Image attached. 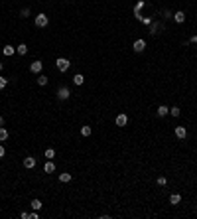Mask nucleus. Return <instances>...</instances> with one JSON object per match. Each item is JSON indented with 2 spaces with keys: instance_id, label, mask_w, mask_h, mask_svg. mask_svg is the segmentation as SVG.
Masks as SVG:
<instances>
[{
  "instance_id": "5701e85b",
  "label": "nucleus",
  "mask_w": 197,
  "mask_h": 219,
  "mask_svg": "<svg viewBox=\"0 0 197 219\" xmlns=\"http://www.w3.org/2000/svg\"><path fill=\"white\" fill-rule=\"evenodd\" d=\"M45 158H49V160L55 158V150H53V148H47V150H45Z\"/></svg>"
},
{
  "instance_id": "7c9ffc66",
  "label": "nucleus",
  "mask_w": 197,
  "mask_h": 219,
  "mask_svg": "<svg viewBox=\"0 0 197 219\" xmlns=\"http://www.w3.org/2000/svg\"><path fill=\"white\" fill-rule=\"evenodd\" d=\"M0 126H4V117H0Z\"/></svg>"
},
{
  "instance_id": "2f4dec72",
  "label": "nucleus",
  "mask_w": 197,
  "mask_h": 219,
  "mask_svg": "<svg viewBox=\"0 0 197 219\" xmlns=\"http://www.w3.org/2000/svg\"><path fill=\"white\" fill-rule=\"evenodd\" d=\"M0 69H2V61H0Z\"/></svg>"
},
{
  "instance_id": "c756f323",
  "label": "nucleus",
  "mask_w": 197,
  "mask_h": 219,
  "mask_svg": "<svg viewBox=\"0 0 197 219\" xmlns=\"http://www.w3.org/2000/svg\"><path fill=\"white\" fill-rule=\"evenodd\" d=\"M191 44H197V36H191Z\"/></svg>"
},
{
  "instance_id": "c85d7f7f",
  "label": "nucleus",
  "mask_w": 197,
  "mask_h": 219,
  "mask_svg": "<svg viewBox=\"0 0 197 219\" xmlns=\"http://www.w3.org/2000/svg\"><path fill=\"white\" fill-rule=\"evenodd\" d=\"M0 158H4V146L0 144Z\"/></svg>"
},
{
  "instance_id": "412c9836",
  "label": "nucleus",
  "mask_w": 197,
  "mask_h": 219,
  "mask_svg": "<svg viewBox=\"0 0 197 219\" xmlns=\"http://www.w3.org/2000/svg\"><path fill=\"white\" fill-rule=\"evenodd\" d=\"M30 14H32L30 8H22V10H20V18H28Z\"/></svg>"
},
{
  "instance_id": "6ab92c4d",
  "label": "nucleus",
  "mask_w": 197,
  "mask_h": 219,
  "mask_svg": "<svg viewBox=\"0 0 197 219\" xmlns=\"http://www.w3.org/2000/svg\"><path fill=\"white\" fill-rule=\"evenodd\" d=\"M59 182H63V184H67V182H71V174H59Z\"/></svg>"
},
{
  "instance_id": "b1692460",
  "label": "nucleus",
  "mask_w": 197,
  "mask_h": 219,
  "mask_svg": "<svg viewBox=\"0 0 197 219\" xmlns=\"http://www.w3.org/2000/svg\"><path fill=\"white\" fill-rule=\"evenodd\" d=\"M156 182H158V186H162V188H164V186H166V184H167V180L164 178V176H160V178H158V180H156Z\"/></svg>"
},
{
  "instance_id": "6e6552de",
  "label": "nucleus",
  "mask_w": 197,
  "mask_h": 219,
  "mask_svg": "<svg viewBox=\"0 0 197 219\" xmlns=\"http://www.w3.org/2000/svg\"><path fill=\"white\" fill-rule=\"evenodd\" d=\"M174 20H175V22H178V24H183V22H185V12L178 10V12H175V14H174Z\"/></svg>"
},
{
  "instance_id": "9d476101",
  "label": "nucleus",
  "mask_w": 197,
  "mask_h": 219,
  "mask_svg": "<svg viewBox=\"0 0 197 219\" xmlns=\"http://www.w3.org/2000/svg\"><path fill=\"white\" fill-rule=\"evenodd\" d=\"M174 132H175V136H178V138H185L187 136V130L183 128V126H175Z\"/></svg>"
},
{
  "instance_id": "393cba45",
  "label": "nucleus",
  "mask_w": 197,
  "mask_h": 219,
  "mask_svg": "<svg viewBox=\"0 0 197 219\" xmlns=\"http://www.w3.org/2000/svg\"><path fill=\"white\" fill-rule=\"evenodd\" d=\"M170 115H171V117H179V109H178V107H171V109H170Z\"/></svg>"
},
{
  "instance_id": "a878e982",
  "label": "nucleus",
  "mask_w": 197,
  "mask_h": 219,
  "mask_svg": "<svg viewBox=\"0 0 197 219\" xmlns=\"http://www.w3.org/2000/svg\"><path fill=\"white\" fill-rule=\"evenodd\" d=\"M6 85H8V79H4L2 75H0V89H4Z\"/></svg>"
},
{
  "instance_id": "1a4fd4ad",
  "label": "nucleus",
  "mask_w": 197,
  "mask_h": 219,
  "mask_svg": "<svg viewBox=\"0 0 197 219\" xmlns=\"http://www.w3.org/2000/svg\"><path fill=\"white\" fill-rule=\"evenodd\" d=\"M114 123H116V126H126V123H128V117H126V115H118Z\"/></svg>"
},
{
  "instance_id": "a211bd4d",
  "label": "nucleus",
  "mask_w": 197,
  "mask_h": 219,
  "mask_svg": "<svg viewBox=\"0 0 197 219\" xmlns=\"http://www.w3.org/2000/svg\"><path fill=\"white\" fill-rule=\"evenodd\" d=\"M91 126H81V136H91Z\"/></svg>"
},
{
  "instance_id": "f257e3e1",
  "label": "nucleus",
  "mask_w": 197,
  "mask_h": 219,
  "mask_svg": "<svg viewBox=\"0 0 197 219\" xmlns=\"http://www.w3.org/2000/svg\"><path fill=\"white\" fill-rule=\"evenodd\" d=\"M55 65H57V69H59L61 73H65V71H67V69H69V67H71V61L67 59V57H57Z\"/></svg>"
},
{
  "instance_id": "f8f14e48",
  "label": "nucleus",
  "mask_w": 197,
  "mask_h": 219,
  "mask_svg": "<svg viewBox=\"0 0 197 219\" xmlns=\"http://www.w3.org/2000/svg\"><path fill=\"white\" fill-rule=\"evenodd\" d=\"M156 113H158V117H166V115H170V109H167L166 105H160Z\"/></svg>"
},
{
  "instance_id": "f3484780",
  "label": "nucleus",
  "mask_w": 197,
  "mask_h": 219,
  "mask_svg": "<svg viewBox=\"0 0 197 219\" xmlns=\"http://www.w3.org/2000/svg\"><path fill=\"white\" fill-rule=\"evenodd\" d=\"M160 28H164V26H162L160 22H154L152 28H150V34H158V30H160Z\"/></svg>"
},
{
  "instance_id": "4468645a",
  "label": "nucleus",
  "mask_w": 197,
  "mask_h": 219,
  "mask_svg": "<svg viewBox=\"0 0 197 219\" xmlns=\"http://www.w3.org/2000/svg\"><path fill=\"white\" fill-rule=\"evenodd\" d=\"M8 136H10V134H8V130L4 128V126H0V142H6Z\"/></svg>"
},
{
  "instance_id": "bb28decb",
  "label": "nucleus",
  "mask_w": 197,
  "mask_h": 219,
  "mask_svg": "<svg viewBox=\"0 0 197 219\" xmlns=\"http://www.w3.org/2000/svg\"><path fill=\"white\" fill-rule=\"evenodd\" d=\"M37 217H40V215H37V211H36V209H33V211L30 213V219H37Z\"/></svg>"
},
{
  "instance_id": "f03ea898",
  "label": "nucleus",
  "mask_w": 197,
  "mask_h": 219,
  "mask_svg": "<svg viewBox=\"0 0 197 219\" xmlns=\"http://www.w3.org/2000/svg\"><path fill=\"white\" fill-rule=\"evenodd\" d=\"M71 97V91L67 89V87H59V89H57V99L59 101H67Z\"/></svg>"
},
{
  "instance_id": "9b49d317",
  "label": "nucleus",
  "mask_w": 197,
  "mask_h": 219,
  "mask_svg": "<svg viewBox=\"0 0 197 219\" xmlns=\"http://www.w3.org/2000/svg\"><path fill=\"white\" fill-rule=\"evenodd\" d=\"M170 203L171 205H179L181 203V196H179V193H171L170 196Z\"/></svg>"
},
{
  "instance_id": "423d86ee",
  "label": "nucleus",
  "mask_w": 197,
  "mask_h": 219,
  "mask_svg": "<svg viewBox=\"0 0 197 219\" xmlns=\"http://www.w3.org/2000/svg\"><path fill=\"white\" fill-rule=\"evenodd\" d=\"M24 168H28V170L36 168V158H33V156H28L26 160H24Z\"/></svg>"
},
{
  "instance_id": "ddd939ff",
  "label": "nucleus",
  "mask_w": 197,
  "mask_h": 219,
  "mask_svg": "<svg viewBox=\"0 0 197 219\" xmlns=\"http://www.w3.org/2000/svg\"><path fill=\"white\" fill-rule=\"evenodd\" d=\"M2 52H4V56L10 57V56H14V53H16V48H12V45H4Z\"/></svg>"
},
{
  "instance_id": "7ed1b4c3",
  "label": "nucleus",
  "mask_w": 197,
  "mask_h": 219,
  "mask_svg": "<svg viewBox=\"0 0 197 219\" xmlns=\"http://www.w3.org/2000/svg\"><path fill=\"white\" fill-rule=\"evenodd\" d=\"M36 26L37 28H45L47 26V16L45 14H37L36 16Z\"/></svg>"
},
{
  "instance_id": "4be33fe9",
  "label": "nucleus",
  "mask_w": 197,
  "mask_h": 219,
  "mask_svg": "<svg viewBox=\"0 0 197 219\" xmlns=\"http://www.w3.org/2000/svg\"><path fill=\"white\" fill-rule=\"evenodd\" d=\"M47 79L49 77H45V75H40V77H37V85H41V87L47 85Z\"/></svg>"
},
{
  "instance_id": "cd10ccee",
  "label": "nucleus",
  "mask_w": 197,
  "mask_h": 219,
  "mask_svg": "<svg viewBox=\"0 0 197 219\" xmlns=\"http://www.w3.org/2000/svg\"><path fill=\"white\" fill-rule=\"evenodd\" d=\"M142 22H144L146 26H150V24H152V20H150V18H142Z\"/></svg>"
},
{
  "instance_id": "dca6fc26",
  "label": "nucleus",
  "mask_w": 197,
  "mask_h": 219,
  "mask_svg": "<svg viewBox=\"0 0 197 219\" xmlns=\"http://www.w3.org/2000/svg\"><path fill=\"white\" fill-rule=\"evenodd\" d=\"M83 81H85V77H83L81 73H77V75L73 77V83H75V85H83Z\"/></svg>"
},
{
  "instance_id": "39448f33",
  "label": "nucleus",
  "mask_w": 197,
  "mask_h": 219,
  "mask_svg": "<svg viewBox=\"0 0 197 219\" xmlns=\"http://www.w3.org/2000/svg\"><path fill=\"white\" fill-rule=\"evenodd\" d=\"M144 49H146V41L144 40H136V41H134V52H136V53L144 52Z\"/></svg>"
},
{
  "instance_id": "20e7f679",
  "label": "nucleus",
  "mask_w": 197,
  "mask_h": 219,
  "mask_svg": "<svg viewBox=\"0 0 197 219\" xmlns=\"http://www.w3.org/2000/svg\"><path fill=\"white\" fill-rule=\"evenodd\" d=\"M41 69H44V63L41 61H32L30 63V71L32 73H41Z\"/></svg>"
},
{
  "instance_id": "0eeeda50",
  "label": "nucleus",
  "mask_w": 197,
  "mask_h": 219,
  "mask_svg": "<svg viewBox=\"0 0 197 219\" xmlns=\"http://www.w3.org/2000/svg\"><path fill=\"white\" fill-rule=\"evenodd\" d=\"M44 172H45V174H53V172H55V164H53L51 160H47L45 166H44Z\"/></svg>"
},
{
  "instance_id": "2eb2a0df",
  "label": "nucleus",
  "mask_w": 197,
  "mask_h": 219,
  "mask_svg": "<svg viewBox=\"0 0 197 219\" xmlns=\"http://www.w3.org/2000/svg\"><path fill=\"white\" fill-rule=\"evenodd\" d=\"M16 52H18L20 56H26V53H28V45L26 44H20L18 48H16Z\"/></svg>"
},
{
  "instance_id": "aec40b11",
  "label": "nucleus",
  "mask_w": 197,
  "mask_h": 219,
  "mask_svg": "<svg viewBox=\"0 0 197 219\" xmlns=\"http://www.w3.org/2000/svg\"><path fill=\"white\" fill-rule=\"evenodd\" d=\"M32 209L40 211V209H41V201H40V199H32Z\"/></svg>"
}]
</instances>
